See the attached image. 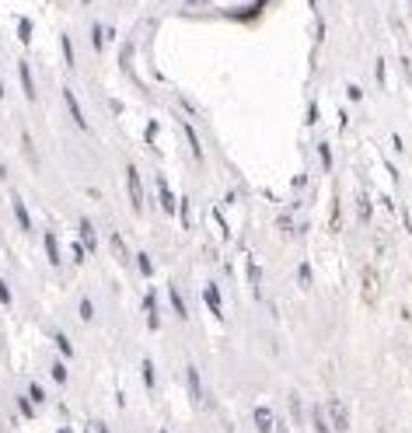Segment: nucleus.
<instances>
[{"label":"nucleus","mask_w":412,"mask_h":433,"mask_svg":"<svg viewBox=\"0 0 412 433\" xmlns=\"http://www.w3.org/2000/svg\"><path fill=\"white\" fill-rule=\"evenodd\" d=\"M158 189H161V207H165V214H175V210H178V207H175V192L168 189V182H165V178L158 182Z\"/></svg>","instance_id":"15"},{"label":"nucleus","mask_w":412,"mask_h":433,"mask_svg":"<svg viewBox=\"0 0 412 433\" xmlns=\"http://www.w3.org/2000/svg\"><path fill=\"white\" fill-rule=\"evenodd\" d=\"M28 398H32V402H45V391H42V385H28Z\"/></svg>","instance_id":"28"},{"label":"nucleus","mask_w":412,"mask_h":433,"mask_svg":"<svg viewBox=\"0 0 412 433\" xmlns=\"http://www.w3.org/2000/svg\"><path fill=\"white\" fill-rule=\"evenodd\" d=\"M0 304H4V307H11V304H14V294H11V287H7L4 280H0Z\"/></svg>","instance_id":"26"},{"label":"nucleus","mask_w":412,"mask_h":433,"mask_svg":"<svg viewBox=\"0 0 412 433\" xmlns=\"http://www.w3.org/2000/svg\"><path fill=\"white\" fill-rule=\"evenodd\" d=\"M126 185H129V203H133V210L140 214V210H143V185H140L136 165H126Z\"/></svg>","instance_id":"3"},{"label":"nucleus","mask_w":412,"mask_h":433,"mask_svg":"<svg viewBox=\"0 0 412 433\" xmlns=\"http://www.w3.org/2000/svg\"><path fill=\"white\" fill-rule=\"evenodd\" d=\"M4 94H7V87H4V77H0V98H4Z\"/></svg>","instance_id":"32"},{"label":"nucleus","mask_w":412,"mask_h":433,"mask_svg":"<svg viewBox=\"0 0 412 433\" xmlns=\"http://www.w3.org/2000/svg\"><path fill=\"white\" fill-rule=\"evenodd\" d=\"M91 49H94L98 56H102V49H105V25H98V21L91 25Z\"/></svg>","instance_id":"14"},{"label":"nucleus","mask_w":412,"mask_h":433,"mask_svg":"<svg viewBox=\"0 0 412 433\" xmlns=\"http://www.w3.org/2000/svg\"><path fill=\"white\" fill-rule=\"evenodd\" d=\"M158 433H168V430H158Z\"/></svg>","instance_id":"34"},{"label":"nucleus","mask_w":412,"mask_h":433,"mask_svg":"<svg viewBox=\"0 0 412 433\" xmlns=\"http://www.w3.org/2000/svg\"><path fill=\"white\" fill-rule=\"evenodd\" d=\"M18 35H21V43H28V39H32V21H28V18H21V21H18Z\"/></svg>","instance_id":"24"},{"label":"nucleus","mask_w":412,"mask_h":433,"mask_svg":"<svg viewBox=\"0 0 412 433\" xmlns=\"http://www.w3.org/2000/svg\"><path fill=\"white\" fill-rule=\"evenodd\" d=\"M63 102H67V112H70L74 126H77L81 133H91V123H87V116L81 112V102H77V94H74L70 87H63Z\"/></svg>","instance_id":"2"},{"label":"nucleus","mask_w":412,"mask_h":433,"mask_svg":"<svg viewBox=\"0 0 412 433\" xmlns=\"http://www.w3.org/2000/svg\"><path fill=\"white\" fill-rule=\"evenodd\" d=\"M178 214H182V224H189V199H182V207H178Z\"/></svg>","instance_id":"31"},{"label":"nucleus","mask_w":412,"mask_h":433,"mask_svg":"<svg viewBox=\"0 0 412 433\" xmlns=\"http://www.w3.org/2000/svg\"><path fill=\"white\" fill-rule=\"evenodd\" d=\"M297 283H300V287H311V265H308V262H300V269H297Z\"/></svg>","instance_id":"23"},{"label":"nucleus","mask_w":412,"mask_h":433,"mask_svg":"<svg viewBox=\"0 0 412 433\" xmlns=\"http://www.w3.org/2000/svg\"><path fill=\"white\" fill-rule=\"evenodd\" d=\"M77 227H81L84 248H87V252H98V234H94V224H91V220L84 217V220H81V224H77Z\"/></svg>","instance_id":"9"},{"label":"nucleus","mask_w":412,"mask_h":433,"mask_svg":"<svg viewBox=\"0 0 412 433\" xmlns=\"http://www.w3.org/2000/svg\"><path fill=\"white\" fill-rule=\"evenodd\" d=\"M255 430L259 433L273 430V409H266V405H259V409H255Z\"/></svg>","instance_id":"11"},{"label":"nucleus","mask_w":412,"mask_h":433,"mask_svg":"<svg viewBox=\"0 0 412 433\" xmlns=\"http://www.w3.org/2000/svg\"><path fill=\"white\" fill-rule=\"evenodd\" d=\"M60 433H67V430H60Z\"/></svg>","instance_id":"35"},{"label":"nucleus","mask_w":412,"mask_h":433,"mask_svg":"<svg viewBox=\"0 0 412 433\" xmlns=\"http://www.w3.org/2000/svg\"><path fill=\"white\" fill-rule=\"evenodd\" d=\"M182 133H185V143H189L193 158H196V161H203V143H200V136H196V130H193V126L185 123V126H182Z\"/></svg>","instance_id":"12"},{"label":"nucleus","mask_w":412,"mask_h":433,"mask_svg":"<svg viewBox=\"0 0 412 433\" xmlns=\"http://www.w3.org/2000/svg\"><path fill=\"white\" fill-rule=\"evenodd\" d=\"M136 265H140V273H143V276H147V280H151V276H154V259H151V256H147V252H140V256H136Z\"/></svg>","instance_id":"20"},{"label":"nucleus","mask_w":412,"mask_h":433,"mask_svg":"<svg viewBox=\"0 0 412 433\" xmlns=\"http://www.w3.org/2000/svg\"><path fill=\"white\" fill-rule=\"evenodd\" d=\"M315 433H335L329 423V416H325L322 409H315Z\"/></svg>","instance_id":"17"},{"label":"nucleus","mask_w":412,"mask_h":433,"mask_svg":"<svg viewBox=\"0 0 412 433\" xmlns=\"http://www.w3.org/2000/svg\"><path fill=\"white\" fill-rule=\"evenodd\" d=\"M11 210H14V217H18V227L21 231H32V217H28V207H25V199L14 192L11 196Z\"/></svg>","instance_id":"4"},{"label":"nucleus","mask_w":412,"mask_h":433,"mask_svg":"<svg viewBox=\"0 0 412 433\" xmlns=\"http://www.w3.org/2000/svg\"><path fill=\"white\" fill-rule=\"evenodd\" d=\"M140 371H143V385H147V388H154V385H158V371H154V360H143V363H140Z\"/></svg>","instance_id":"16"},{"label":"nucleus","mask_w":412,"mask_h":433,"mask_svg":"<svg viewBox=\"0 0 412 433\" xmlns=\"http://www.w3.org/2000/svg\"><path fill=\"white\" fill-rule=\"evenodd\" d=\"M185 381H189V395H193V402H203L206 388H203V381H200V371H196V367H185Z\"/></svg>","instance_id":"5"},{"label":"nucleus","mask_w":412,"mask_h":433,"mask_svg":"<svg viewBox=\"0 0 412 433\" xmlns=\"http://www.w3.org/2000/svg\"><path fill=\"white\" fill-rule=\"evenodd\" d=\"M168 301H171V311H175L178 318H185V314H189V307H185V297L178 294V287H168Z\"/></svg>","instance_id":"13"},{"label":"nucleus","mask_w":412,"mask_h":433,"mask_svg":"<svg viewBox=\"0 0 412 433\" xmlns=\"http://www.w3.org/2000/svg\"><path fill=\"white\" fill-rule=\"evenodd\" d=\"M143 311H147V325L151 329H161V311H158V297L154 294L143 297Z\"/></svg>","instance_id":"8"},{"label":"nucleus","mask_w":412,"mask_h":433,"mask_svg":"<svg viewBox=\"0 0 412 433\" xmlns=\"http://www.w3.org/2000/svg\"><path fill=\"white\" fill-rule=\"evenodd\" d=\"M318 154H322V165H325V168H332V150L325 147V143L318 147Z\"/></svg>","instance_id":"30"},{"label":"nucleus","mask_w":412,"mask_h":433,"mask_svg":"<svg viewBox=\"0 0 412 433\" xmlns=\"http://www.w3.org/2000/svg\"><path fill=\"white\" fill-rule=\"evenodd\" d=\"M357 207H360V220H367V217H371V207H367V196H360V199H357Z\"/></svg>","instance_id":"29"},{"label":"nucleus","mask_w":412,"mask_h":433,"mask_svg":"<svg viewBox=\"0 0 412 433\" xmlns=\"http://www.w3.org/2000/svg\"><path fill=\"white\" fill-rule=\"evenodd\" d=\"M53 381H56V385H67V367H63L60 360L53 363Z\"/></svg>","instance_id":"25"},{"label":"nucleus","mask_w":412,"mask_h":433,"mask_svg":"<svg viewBox=\"0 0 412 433\" xmlns=\"http://www.w3.org/2000/svg\"><path fill=\"white\" fill-rule=\"evenodd\" d=\"M98 433H109V427H105V423H98Z\"/></svg>","instance_id":"33"},{"label":"nucleus","mask_w":412,"mask_h":433,"mask_svg":"<svg viewBox=\"0 0 412 433\" xmlns=\"http://www.w3.org/2000/svg\"><path fill=\"white\" fill-rule=\"evenodd\" d=\"M18 74H21V91H25V98H28V102H36V81H32V70H28V63H25V60L18 63Z\"/></svg>","instance_id":"7"},{"label":"nucleus","mask_w":412,"mask_h":433,"mask_svg":"<svg viewBox=\"0 0 412 433\" xmlns=\"http://www.w3.org/2000/svg\"><path fill=\"white\" fill-rule=\"evenodd\" d=\"M325 416H329L332 430H349V409L342 405V398H329V405H325Z\"/></svg>","instance_id":"1"},{"label":"nucleus","mask_w":412,"mask_h":433,"mask_svg":"<svg viewBox=\"0 0 412 433\" xmlns=\"http://www.w3.org/2000/svg\"><path fill=\"white\" fill-rule=\"evenodd\" d=\"M53 343L60 346V353H63V356H74V343H70L63 332H53Z\"/></svg>","instance_id":"18"},{"label":"nucleus","mask_w":412,"mask_h":433,"mask_svg":"<svg viewBox=\"0 0 412 433\" xmlns=\"http://www.w3.org/2000/svg\"><path fill=\"white\" fill-rule=\"evenodd\" d=\"M77 307H81V318H84V322H91V318H94V304L87 301V297H84V301L77 304Z\"/></svg>","instance_id":"27"},{"label":"nucleus","mask_w":412,"mask_h":433,"mask_svg":"<svg viewBox=\"0 0 412 433\" xmlns=\"http://www.w3.org/2000/svg\"><path fill=\"white\" fill-rule=\"evenodd\" d=\"M203 301H206V307H210L217 318L224 314V307H220V287H217V283H206L203 287Z\"/></svg>","instance_id":"6"},{"label":"nucleus","mask_w":412,"mask_h":433,"mask_svg":"<svg viewBox=\"0 0 412 433\" xmlns=\"http://www.w3.org/2000/svg\"><path fill=\"white\" fill-rule=\"evenodd\" d=\"M42 245H45V259L53 265H60V245H56V231H45L42 234Z\"/></svg>","instance_id":"10"},{"label":"nucleus","mask_w":412,"mask_h":433,"mask_svg":"<svg viewBox=\"0 0 412 433\" xmlns=\"http://www.w3.org/2000/svg\"><path fill=\"white\" fill-rule=\"evenodd\" d=\"M112 248H116V259L126 265V262H129V248L123 245V238H119V234H112Z\"/></svg>","instance_id":"21"},{"label":"nucleus","mask_w":412,"mask_h":433,"mask_svg":"<svg viewBox=\"0 0 412 433\" xmlns=\"http://www.w3.org/2000/svg\"><path fill=\"white\" fill-rule=\"evenodd\" d=\"M14 405H18V412H21L25 420H32V416H36V409H32V398H25V395H18V398H14Z\"/></svg>","instance_id":"19"},{"label":"nucleus","mask_w":412,"mask_h":433,"mask_svg":"<svg viewBox=\"0 0 412 433\" xmlns=\"http://www.w3.org/2000/svg\"><path fill=\"white\" fill-rule=\"evenodd\" d=\"M60 45H63V60L74 67L77 60H74V43H70V35H60Z\"/></svg>","instance_id":"22"}]
</instances>
